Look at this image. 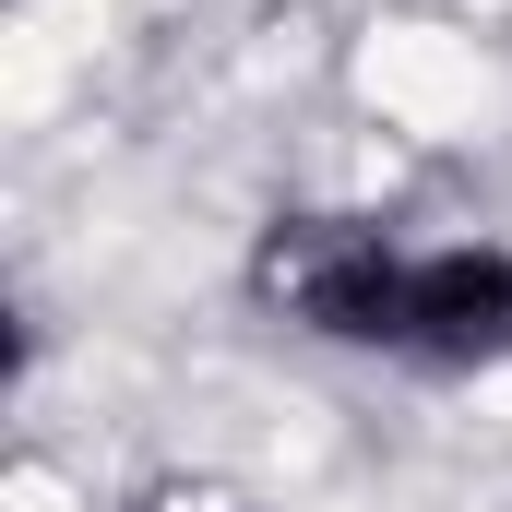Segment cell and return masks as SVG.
I'll return each instance as SVG.
<instances>
[{"instance_id": "2", "label": "cell", "mask_w": 512, "mask_h": 512, "mask_svg": "<svg viewBox=\"0 0 512 512\" xmlns=\"http://www.w3.org/2000/svg\"><path fill=\"white\" fill-rule=\"evenodd\" d=\"M405 358H429V370H501V358H512V251H501V239L417 251Z\"/></svg>"}, {"instance_id": "1", "label": "cell", "mask_w": 512, "mask_h": 512, "mask_svg": "<svg viewBox=\"0 0 512 512\" xmlns=\"http://www.w3.org/2000/svg\"><path fill=\"white\" fill-rule=\"evenodd\" d=\"M262 310H286L310 346H370L405 358V298H417V251L382 239L370 215H274L251 251Z\"/></svg>"}]
</instances>
